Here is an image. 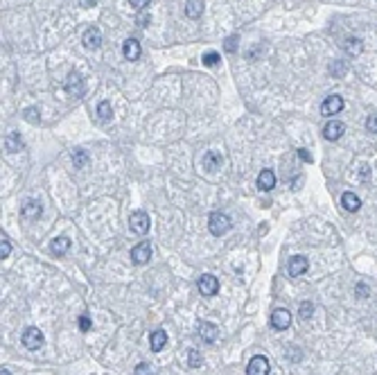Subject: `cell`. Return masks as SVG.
Listing matches in <instances>:
<instances>
[{"label":"cell","instance_id":"6da1fadb","mask_svg":"<svg viewBox=\"0 0 377 375\" xmlns=\"http://www.w3.org/2000/svg\"><path fill=\"white\" fill-rule=\"evenodd\" d=\"M231 217H228L226 213H221V210H215V213H210V217H208V229H210V233L213 235H217V237H221V235H226L228 231H231Z\"/></svg>","mask_w":377,"mask_h":375},{"label":"cell","instance_id":"7a4b0ae2","mask_svg":"<svg viewBox=\"0 0 377 375\" xmlns=\"http://www.w3.org/2000/svg\"><path fill=\"white\" fill-rule=\"evenodd\" d=\"M66 93L70 98H82L86 93V84H84V77L79 72H70L66 79Z\"/></svg>","mask_w":377,"mask_h":375},{"label":"cell","instance_id":"3957f363","mask_svg":"<svg viewBox=\"0 0 377 375\" xmlns=\"http://www.w3.org/2000/svg\"><path fill=\"white\" fill-rule=\"evenodd\" d=\"M197 289L201 292V296H215V294L219 292V280H217L213 274H203V276H199V280H197Z\"/></svg>","mask_w":377,"mask_h":375},{"label":"cell","instance_id":"277c9868","mask_svg":"<svg viewBox=\"0 0 377 375\" xmlns=\"http://www.w3.org/2000/svg\"><path fill=\"white\" fill-rule=\"evenodd\" d=\"M43 332L39 330V328H34V326H30L25 332H23V346H25L27 350H39L43 346Z\"/></svg>","mask_w":377,"mask_h":375},{"label":"cell","instance_id":"5b68a950","mask_svg":"<svg viewBox=\"0 0 377 375\" xmlns=\"http://www.w3.org/2000/svg\"><path fill=\"white\" fill-rule=\"evenodd\" d=\"M129 226L134 233H138V235H145L147 231H149V215L145 213V210H136V213H131L129 217Z\"/></svg>","mask_w":377,"mask_h":375},{"label":"cell","instance_id":"8992f818","mask_svg":"<svg viewBox=\"0 0 377 375\" xmlns=\"http://www.w3.org/2000/svg\"><path fill=\"white\" fill-rule=\"evenodd\" d=\"M131 260L134 265H145L152 260V244L149 242H140L131 249Z\"/></svg>","mask_w":377,"mask_h":375},{"label":"cell","instance_id":"52a82bcc","mask_svg":"<svg viewBox=\"0 0 377 375\" xmlns=\"http://www.w3.org/2000/svg\"><path fill=\"white\" fill-rule=\"evenodd\" d=\"M344 111V98L341 95H330V98H325L323 100V104H321V113L323 116H336V113H341Z\"/></svg>","mask_w":377,"mask_h":375},{"label":"cell","instance_id":"ba28073f","mask_svg":"<svg viewBox=\"0 0 377 375\" xmlns=\"http://www.w3.org/2000/svg\"><path fill=\"white\" fill-rule=\"evenodd\" d=\"M307 269H310V260H307L305 255H294V258L289 260V265H287V274H289L291 278L303 276Z\"/></svg>","mask_w":377,"mask_h":375},{"label":"cell","instance_id":"9c48e42d","mask_svg":"<svg viewBox=\"0 0 377 375\" xmlns=\"http://www.w3.org/2000/svg\"><path fill=\"white\" fill-rule=\"evenodd\" d=\"M247 375H269V360L265 355H255L247 366Z\"/></svg>","mask_w":377,"mask_h":375},{"label":"cell","instance_id":"30bf717a","mask_svg":"<svg viewBox=\"0 0 377 375\" xmlns=\"http://www.w3.org/2000/svg\"><path fill=\"white\" fill-rule=\"evenodd\" d=\"M271 326L276 328V330H287V328L291 326V312L285 310V308L273 310V314H271Z\"/></svg>","mask_w":377,"mask_h":375},{"label":"cell","instance_id":"8fae6325","mask_svg":"<svg viewBox=\"0 0 377 375\" xmlns=\"http://www.w3.org/2000/svg\"><path fill=\"white\" fill-rule=\"evenodd\" d=\"M82 43H84V48L86 50H97L102 45V32L97 30V27H88V30L84 32Z\"/></svg>","mask_w":377,"mask_h":375},{"label":"cell","instance_id":"7c38bea8","mask_svg":"<svg viewBox=\"0 0 377 375\" xmlns=\"http://www.w3.org/2000/svg\"><path fill=\"white\" fill-rule=\"evenodd\" d=\"M344 134H346V124L339 122V120H330V122L323 127V136H325L328 140H339Z\"/></svg>","mask_w":377,"mask_h":375},{"label":"cell","instance_id":"4fadbf2b","mask_svg":"<svg viewBox=\"0 0 377 375\" xmlns=\"http://www.w3.org/2000/svg\"><path fill=\"white\" fill-rule=\"evenodd\" d=\"M122 54H124V59H127V61H138L140 54H142L140 43L136 41V39H127L124 45H122Z\"/></svg>","mask_w":377,"mask_h":375},{"label":"cell","instance_id":"5bb4252c","mask_svg":"<svg viewBox=\"0 0 377 375\" xmlns=\"http://www.w3.org/2000/svg\"><path fill=\"white\" fill-rule=\"evenodd\" d=\"M217 334H219V328H217L215 323H210V321H201V323H199V337H201L205 344L217 342Z\"/></svg>","mask_w":377,"mask_h":375},{"label":"cell","instance_id":"9a60e30c","mask_svg":"<svg viewBox=\"0 0 377 375\" xmlns=\"http://www.w3.org/2000/svg\"><path fill=\"white\" fill-rule=\"evenodd\" d=\"M41 213H43L41 203H39V201H34V199H30V201H27L25 206H23V210H21L23 219H30V221L39 219V217H41Z\"/></svg>","mask_w":377,"mask_h":375},{"label":"cell","instance_id":"2e32d148","mask_svg":"<svg viewBox=\"0 0 377 375\" xmlns=\"http://www.w3.org/2000/svg\"><path fill=\"white\" fill-rule=\"evenodd\" d=\"M221 165H224V156H221L219 152H208V154L203 156V170H208V172L221 170Z\"/></svg>","mask_w":377,"mask_h":375},{"label":"cell","instance_id":"e0dca14e","mask_svg":"<svg viewBox=\"0 0 377 375\" xmlns=\"http://www.w3.org/2000/svg\"><path fill=\"white\" fill-rule=\"evenodd\" d=\"M149 346H152L154 353H161L165 346H167V332H165V330H154L149 334Z\"/></svg>","mask_w":377,"mask_h":375},{"label":"cell","instance_id":"ac0fdd59","mask_svg":"<svg viewBox=\"0 0 377 375\" xmlns=\"http://www.w3.org/2000/svg\"><path fill=\"white\" fill-rule=\"evenodd\" d=\"M341 206H344L348 213H357V210L362 208V199H359L355 192H344V195H341Z\"/></svg>","mask_w":377,"mask_h":375},{"label":"cell","instance_id":"d6986e66","mask_svg":"<svg viewBox=\"0 0 377 375\" xmlns=\"http://www.w3.org/2000/svg\"><path fill=\"white\" fill-rule=\"evenodd\" d=\"M5 149H7L9 154H16V152L23 149V138H21L18 132H11V134L5 136Z\"/></svg>","mask_w":377,"mask_h":375},{"label":"cell","instance_id":"ffe728a7","mask_svg":"<svg viewBox=\"0 0 377 375\" xmlns=\"http://www.w3.org/2000/svg\"><path fill=\"white\" fill-rule=\"evenodd\" d=\"M258 188L260 190H273L276 188V174L271 172V170H262V172L258 174Z\"/></svg>","mask_w":377,"mask_h":375},{"label":"cell","instance_id":"44dd1931","mask_svg":"<svg viewBox=\"0 0 377 375\" xmlns=\"http://www.w3.org/2000/svg\"><path fill=\"white\" fill-rule=\"evenodd\" d=\"M50 251H52L54 255H66L68 251H70V240L68 237H54L52 244H50Z\"/></svg>","mask_w":377,"mask_h":375},{"label":"cell","instance_id":"7402d4cb","mask_svg":"<svg viewBox=\"0 0 377 375\" xmlns=\"http://www.w3.org/2000/svg\"><path fill=\"white\" fill-rule=\"evenodd\" d=\"M203 14V0H187L185 3V16L187 18H199Z\"/></svg>","mask_w":377,"mask_h":375},{"label":"cell","instance_id":"603a6c76","mask_svg":"<svg viewBox=\"0 0 377 375\" xmlns=\"http://www.w3.org/2000/svg\"><path fill=\"white\" fill-rule=\"evenodd\" d=\"M97 116H100L102 122H108V120H111V118H113V106H111V102H108V100L100 102V106H97Z\"/></svg>","mask_w":377,"mask_h":375},{"label":"cell","instance_id":"cb8c5ba5","mask_svg":"<svg viewBox=\"0 0 377 375\" xmlns=\"http://www.w3.org/2000/svg\"><path fill=\"white\" fill-rule=\"evenodd\" d=\"M344 48H346V52H348V54H362L364 43L359 41V39H355V36H352V39H348V41H346V45H344Z\"/></svg>","mask_w":377,"mask_h":375},{"label":"cell","instance_id":"d4e9b609","mask_svg":"<svg viewBox=\"0 0 377 375\" xmlns=\"http://www.w3.org/2000/svg\"><path fill=\"white\" fill-rule=\"evenodd\" d=\"M72 163H75V167L77 170H84L88 165V154L84 149H77V152H72Z\"/></svg>","mask_w":377,"mask_h":375},{"label":"cell","instance_id":"484cf974","mask_svg":"<svg viewBox=\"0 0 377 375\" xmlns=\"http://www.w3.org/2000/svg\"><path fill=\"white\" fill-rule=\"evenodd\" d=\"M314 314V305L312 301H305V303H300V310H298V316L300 321H310V316Z\"/></svg>","mask_w":377,"mask_h":375},{"label":"cell","instance_id":"4316f807","mask_svg":"<svg viewBox=\"0 0 377 375\" xmlns=\"http://www.w3.org/2000/svg\"><path fill=\"white\" fill-rule=\"evenodd\" d=\"M219 59H221V57H219V52H215V50H210V52H205V54L201 57L203 66H210V68H213V66H217V64H219Z\"/></svg>","mask_w":377,"mask_h":375},{"label":"cell","instance_id":"83f0119b","mask_svg":"<svg viewBox=\"0 0 377 375\" xmlns=\"http://www.w3.org/2000/svg\"><path fill=\"white\" fill-rule=\"evenodd\" d=\"M187 364H190V368L201 366V355H199V350H187Z\"/></svg>","mask_w":377,"mask_h":375},{"label":"cell","instance_id":"f1b7e54d","mask_svg":"<svg viewBox=\"0 0 377 375\" xmlns=\"http://www.w3.org/2000/svg\"><path fill=\"white\" fill-rule=\"evenodd\" d=\"M330 72H332L334 77H341L344 72H348V66L344 64V61H336V64H334L332 68H330Z\"/></svg>","mask_w":377,"mask_h":375},{"label":"cell","instance_id":"f546056e","mask_svg":"<svg viewBox=\"0 0 377 375\" xmlns=\"http://www.w3.org/2000/svg\"><path fill=\"white\" fill-rule=\"evenodd\" d=\"M355 294H357V298H368L370 289H368V285H366V283H357V287H355Z\"/></svg>","mask_w":377,"mask_h":375},{"label":"cell","instance_id":"4dcf8cb0","mask_svg":"<svg viewBox=\"0 0 377 375\" xmlns=\"http://www.w3.org/2000/svg\"><path fill=\"white\" fill-rule=\"evenodd\" d=\"M9 253H11V244H9V240L3 235V244H0V258H9Z\"/></svg>","mask_w":377,"mask_h":375},{"label":"cell","instance_id":"1f68e13d","mask_svg":"<svg viewBox=\"0 0 377 375\" xmlns=\"http://www.w3.org/2000/svg\"><path fill=\"white\" fill-rule=\"evenodd\" d=\"M366 129L370 134H377V113H373V116L366 120Z\"/></svg>","mask_w":377,"mask_h":375},{"label":"cell","instance_id":"d6a6232c","mask_svg":"<svg viewBox=\"0 0 377 375\" xmlns=\"http://www.w3.org/2000/svg\"><path fill=\"white\" fill-rule=\"evenodd\" d=\"M134 375H154V373H152L149 364H138V366H136V371H134Z\"/></svg>","mask_w":377,"mask_h":375},{"label":"cell","instance_id":"836d02e7","mask_svg":"<svg viewBox=\"0 0 377 375\" xmlns=\"http://www.w3.org/2000/svg\"><path fill=\"white\" fill-rule=\"evenodd\" d=\"M90 326H93V323H90V319H88L86 314L79 316V328H82V332H88V330H90Z\"/></svg>","mask_w":377,"mask_h":375},{"label":"cell","instance_id":"e575fe53","mask_svg":"<svg viewBox=\"0 0 377 375\" xmlns=\"http://www.w3.org/2000/svg\"><path fill=\"white\" fill-rule=\"evenodd\" d=\"M129 3H131V7H134V9L142 11V9L147 7V5H149V0H129Z\"/></svg>","mask_w":377,"mask_h":375},{"label":"cell","instance_id":"d590c367","mask_svg":"<svg viewBox=\"0 0 377 375\" xmlns=\"http://www.w3.org/2000/svg\"><path fill=\"white\" fill-rule=\"evenodd\" d=\"M235 41H237V36H228L226 39V52H235Z\"/></svg>","mask_w":377,"mask_h":375},{"label":"cell","instance_id":"8d00e7d4","mask_svg":"<svg viewBox=\"0 0 377 375\" xmlns=\"http://www.w3.org/2000/svg\"><path fill=\"white\" fill-rule=\"evenodd\" d=\"M298 158L300 161H305V163H312V154L307 149H298Z\"/></svg>","mask_w":377,"mask_h":375},{"label":"cell","instance_id":"74e56055","mask_svg":"<svg viewBox=\"0 0 377 375\" xmlns=\"http://www.w3.org/2000/svg\"><path fill=\"white\" fill-rule=\"evenodd\" d=\"M25 118H27L30 122H36V120H39V118H36V111H34V109H27V111H25Z\"/></svg>","mask_w":377,"mask_h":375},{"label":"cell","instance_id":"f35d334b","mask_svg":"<svg viewBox=\"0 0 377 375\" xmlns=\"http://www.w3.org/2000/svg\"><path fill=\"white\" fill-rule=\"evenodd\" d=\"M0 375H11V373L7 371V368H3V371H0Z\"/></svg>","mask_w":377,"mask_h":375}]
</instances>
